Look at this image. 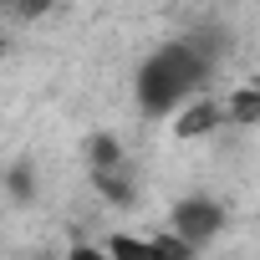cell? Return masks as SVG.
Masks as SVG:
<instances>
[{
  "instance_id": "obj_1",
  "label": "cell",
  "mask_w": 260,
  "mask_h": 260,
  "mask_svg": "<svg viewBox=\"0 0 260 260\" xmlns=\"http://www.w3.org/2000/svg\"><path fill=\"white\" fill-rule=\"evenodd\" d=\"M224 56H230V31H224V26H194V31L164 41V46L148 51L143 67L133 72V97H138V107H143L148 117H164V112L194 102V97L214 82V72H219Z\"/></svg>"
},
{
  "instance_id": "obj_2",
  "label": "cell",
  "mask_w": 260,
  "mask_h": 260,
  "mask_svg": "<svg viewBox=\"0 0 260 260\" xmlns=\"http://www.w3.org/2000/svg\"><path fill=\"white\" fill-rule=\"evenodd\" d=\"M169 230L184 235L189 245H209V240L224 230V204L209 199V194H184V199L174 204V214H169Z\"/></svg>"
},
{
  "instance_id": "obj_3",
  "label": "cell",
  "mask_w": 260,
  "mask_h": 260,
  "mask_svg": "<svg viewBox=\"0 0 260 260\" xmlns=\"http://www.w3.org/2000/svg\"><path fill=\"white\" fill-rule=\"evenodd\" d=\"M92 189L107 199V204H133L138 184H133V164H107V169H92Z\"/></svg>"
},
{
  "instance_id": "obj_4",
  "label": "cell",
  "mask_w": 260,
  "mask_h": 260,
  "mask_svg": "<svg viewBox=\"0 0 260 260\" xmlns=\"http://www.w3.org/2000/svg\"><path fill=\"white\" fill-rule=\"evenodd\" d=\"M0 189H6L11 204H31V199L41 194V169H36V158H16V164L6 169V179H0Z\"/></svg>"
},
{
  "instance_id": "obj_5",
  "label": "cell",
  "mask_w": 260,
  "mask_h": 260,
  "mask_svg": "<svg viewBox=\"0 0 260 260\" xmlns=\"http://www.w3.org/2000/svg\"><path fill=\"white\" fill-rule=\"evenodd\" d=\"M219 122H230V117H224V107H219V102H199V97H194V107L174 122V133H179V138H204V133H214Z\"/></svg>"
},
{
  "instance_id": "obj_6",
  "label": "cell",
  "mask_w": 260,
  "mask_h": 260,
  "mask_svg": "<svg viewBox=\"0 0 260 260\" xmlns=\"http://www.w3.org/2000/svg\"><path fill=\"white\" fill-rule=\"evenodd\" d=\"M107 255H112V260H164L153 235H148V240H143V235H107Z\"/></svg>"
},
{
  "instance_id": "obj_7",
  "label": "cell",
  "mask_w": 260,
  "mask_h": 260,
  "mask_svg": "<svg viewBox=\"0 0 260 260\" xmlns=\"http://www.w3.org/2000/svg\"><path fill=\"white\" fill-rule=\"evenodd\" d=\"M224 117H230V122H260V77L224 102Z\"/></svg>"
},
{
  "instance_id": "obj_8",
  "label": "cell",
  "mask_w": 260,
  "mask_h": 260,
  "mask_svg": "<svg viewBox=\"0 0 260 260\" xmlns=\"http://www.w3.org/2000/svg\"><path fill=\"white\" fill-rule=\"evenodd\" d=\"M127 153H122V143L112 138V133H92L87 138V169H107V164H122Z\"/></svg>"
},
{
  "instance_id": "obj_9",
  "label": "cell",
  "mask_w": 260,
  "mask_h": 260,
  "mask_svg": "<svg viewBox=\"0 0 260 260\" xmlns=\"http://www.w3.org/2000/svg\"><path fill=\"white\" fill-rule=\"evenodd\" d=\"M56 6V0H6V11L0 16H11V21H36V16H46Z\"/></svg>"
},
{
  "instance_id": "obj_10",
  "label": "cell",
  "mask_w": 260,
  "mask_h": 260,
  "mask_svg": "<svg viewBox=\"0 0 260 260\" xmlns=\"http://www.w3.org/2000/svg\"><path fill=\"white\" fill-rule=\"evenodd\" d=\"M67 260H112V255H107V245L97 250V245H87V240H77V245L67 250Z\"/></svg>"
},
{
  "instance_id": "obj_11",
  "label": "cell",
  "mask_w": 260,
  "mask_h": 260,
  "mask_svg": "<svg viewBox=\"0 0 260 260\" xmlns=\"http://www.w3.org/2000/svg\"><path fill=\"white\" fill-rule=\"evenodd\" d=\"M26 260H56V255H26Z\"/></svg>"
},
{
  "instance_id": "obj_12",
  "label": "cell",
  "mask_w": 260,
  "mask_h": 260,
  "mask_svg": "<svg viewBox=\"0 0 260 260\" xmlns=\"http://www.w3.org/2000/svg\"><path fill=\"white\" fill-rule=\"evenodd\" d=\"M0 11H6V0H0Z\"/></svg>"
}]
</instances>
